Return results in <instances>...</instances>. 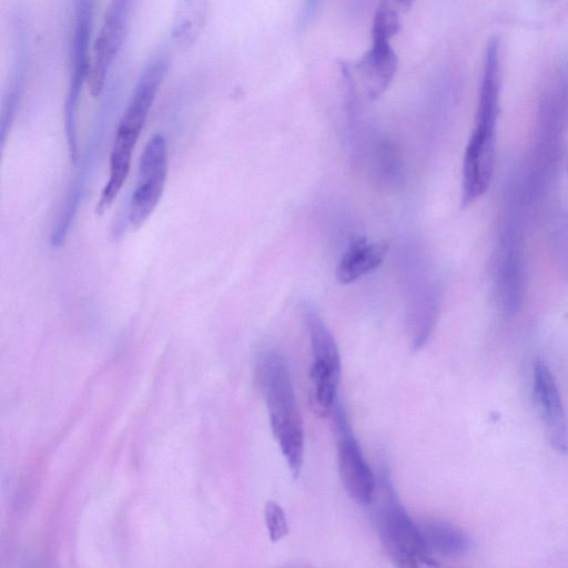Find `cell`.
I'll use <instances>...</instances> for the list:
<instances>
[{
    "instance_id": "obj_1",
    "label": "cell",
    "mask_w": 568,
    "mask_h": 568,
    "mask_svg": "<svg viewBox=\"0 0 568 568\" xmlns=\"http://www.w3.org/2000/svg\"><path fill=\"white\" fill-rule=\"evenodd\" d=\"M500 94V44L491 38L486 47L475 124L462 169V203L468 206L488 190L495 170L496 125Z\"/></svg>"
},
{
    "instance_id": "obj_2",
    "label": "cell",
    "mask_w": 568,
    "mask_h": 568,
    "mask_svg": "<svg viewBox=\"0 0 568 568\" xmlns=\"http://www.w3.org/2000/svg\"><path fill=\"white\" fill-rule=\"evenodd\" d=\"M257 375L273 435L296 478L304 463L305 433L286 358L275 349L264 352L257 363Z\"/></svg>"
},
{
    "instance_id": "obj_3",
    "label": "cell",
    "mask_w": 568,
    "mask_h": 568,
    "mask_svg": "<svg viewBox=\"0 0 568 568\" xmlns=\"http://www.w3.org/2000/svg\"><path fill=\"white\" fill-rule=\"evenodd\" d=\"M379 503L376 507V527L381 542L393 564L400 568L436 566L419 527L397 498L387 464L379 468L377 479Z\"/></svg>"
},
{
    "instance_id": "obj_4",
    "label": "cell",
    "mask_w": 568,
    "mask_h": 568,
    "mask_svg": "<svg viewBox=\"0 0 568 568\" xmlns=\"http://www.w3.org/2000/svg\"><path fill=\"white\" fill-rule=\"evenodd\" d=\"M301 314L308 334L313 358L308 376L310 404L313 412L323 417L329 414L338 399L339 351L333 334L313 305L304 302Z\"/></svg>"
},
{
    "instance_id": "obj_5",
    "label": "cell",
    "mask_w": 568,
    "mask_h": 568,
    "mask_svg": "<svg viewBox=\"0 0 568 568\" xmlns=\"http://www.w3.org/2000/svg\"><path fill=\"white\" fill-rule=\"evenodd\" d=\"M95 0H75L73 34L70 50V79L64 101V134L72 164L79 160L77 119L79 101L84 82L88 81L90 61V41L93 30Z\"/></svg>"
},
{
    "instance_id": "obj_6",
    "label": "cell",
    "mask_w": 568,
    "mask_h": 568,
    "mask_svg": "<svg viewBox=\"0 0 568 568\" xmlns=\"http://www.w3.org/2000/svg\"><path fill=\"white\" fill-rule=\"evenodd\" d=\"M331 415L337 437V464L343 486L356 504L368 506L375 499L377 478L363 456L346 412L338 399Z\"/></svg>"
},
{
    "instance_id": "obj_7",
    "label": "cell",
    "mask_w": 568,
    "mask_h": 568,
    "mask_svg": "<svg viewBox=\"0 0 568 568\" xmlns=\"http://www.w3.org/2000/svg\"><path fill=\"white\" fill-rule=\"evenodd\" d=\"M168 175V149L164 136L152 135L139 161V178L132 193L128 219L133 229L141 227L159 204Z\"/></svg>"
},
{
    "instance_id": "obj_8",
    "label": "cell",
    "mask_w": 568,
    "mask_h": 568,
    "mask_svg": "<svg viewBox=\"0 0 568 568\" xmlns=\"http://www.w3.org/2000/svg\"><path fill=\"white\" fill-rule=\"evenodd\" d=\"M169 57L159 53L142 70L131 99L116 128L115 140L133 145L140 138L144 123L166 75Z\"/></svg>"
},
{
    "instance_id": "obj_9",
    "label": "cell",
    "mask_w": 568,
    "mask_h": 568,
    "mask_svg": "<svg viewBox=\"0 0 568 568\" xmlns=\"http://www.w3.org/2000/svg\"><path fill=\"white\" fill-rule=\"evenodd\" d=\"M134 0H111L101 30L93 45L89 85L93 91L104 88L108 73L121 49Z\"/></svg>"
},
{
    "instance_id": "obj_10",
    "label": "cell",
    "mask_w": 568,
    "mask_h": 568,
    "mask_svg": "<svg viewBox=\"0 0 568 568\" xmlns=\"http://www.w3.org/2000/svg\"><path fill=\"white\" fill-rule=\"evenodd\" d=\"M532 387L549 445L560 454L568 453V423L560 389L549 366L541 359L534 365Z\"/></svg>"
},
{
    "instance_id": "obj_11",
    "label": "cell",
    "mask_w": 568,
    "mask_h": 568,
    "mask_svg": "<svg viewBox=\"0 0 568 568\" xmlns=\"http://www.w3.org/2000/svg\"><path fill=\"white\" fill-rule=\"evenodd\" d=\"M21 13L17 16L14 26V53L11 70V79L7 93L3 98L1 120H0V140L3 148L9 131L16 118L17 110L23 92L26 77L30 60L29 33L27 21Z\"/></svg>"
},
{
    "instance_id": "obj_12",
    "label": "cell",
    "mask_w": 568,
    "mask_h": 568,
    "mask_svg": "<svg viewBox=\"0 0 568 568\" xmlns=\"http://www.w3.org/2000/svg\"><path fill=\"white\" fill-rule=\"evenodd\" d=\"M397 55L389 42H373L372 48L356 62L355 70L371 100L379 98L390 84L397 70Z\"/></svg>"
},
{
    "instance_id": "obj_13",
    "label": "cell",
    "mask_w": 568,
    "mask_h": 568,
    "mask_svg": "<svg viewBox=\"0 0 568 568\" xmlns=\"http://www.w3.org/2000/svg\"><path fill=\"white\" fill-rule=\"evenodd\" d=\"M387 252L385 243L371 242L366 237H356L342 254L335 278L338 284L347 285L376 270Z\"/></svg>"
},
{
    "instance_id": "obj_14",
    "label": "cell",
    "mask_w": 568,
    "mask_h": 568,
    "mask_svg": "<svg viewBox=\"0 0 568 568\" xmlns=\"http://www.w3.org/2000/svg\"><path fill=\"white\" fill-rule=\"evenodd\" d=\"M417 525L426 548L434 557L460 556L471 547L469 536L449 521L426 518L417 521Z\"/></svg>"
},
{
    "instance_id": "obj_15",
    "label": "cell",
    "mask_w": 568,
    "mask_h": 568,
    "mask_svg": "<svg viewBox=\"0 0 568 568\" xmlns=\"http://www.w3.org/2000/svg\"><path fill=\"white\" fill-rule=\"evenodd\" d=\"M209 0H180L174 18L173 38L190 44L202 29Z\"/></svg>"
},
{
    "instance_id": "obj_16",
    "label": "cell",
    "mask_w": 568,
    "mask_h": 568,
    "mask_svg": "<svg viewBox=\"0 0 568 568\" xmlns=\"http://www.w3.org/2000/svg\"><path fill=\"white\" fill-rule=\"evenodd\" d=\"M400 28L398 13L387 1H383L373 19L372 39L373 42H389Z\"/></svg>"
},
{
    "instance_id": "obj_17",
    "label": "cell",
    "mask_w": 568,
    "mask_h": 568,
    "mask_svg": "<svg viewBox=\"0 0 568 568\" xmlns=\"http://www.w3.org/2000/svg\"><path fill=\"white\" fill-rule=\"evenodd\" d=\"M264 519L271 541L277 542L288 534V525L283 508L268 500L264 507Z\"/></svg>"
},
{
    "instance_id": "obj_18",
    "label": "cell",
    "mask_w": 568,
    "mask_h": 568,
    "mask_svg": "<svg viewBox=\"0 0 568 568\" xmlns=\"http://www.w3.org/2000/svg\"><path fill=\"white\" fill-rule=\"evenodd\" d=\"M415 0H394V2L403 10H407L412 7Z\"/></svg>"
}]
</instances>
